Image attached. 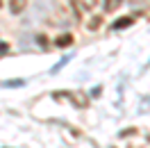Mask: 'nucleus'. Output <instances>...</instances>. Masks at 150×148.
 <instances>
[{
	"mask_svg": "<svg viewBox=\"0 0 150 148\" xmlns=\"http://www.w3.org/2000/svg\"><path fill=\"white\" fill-rule=\"evenodd\" d=\"M0 7H2V0H0Z\"/></svg>",
	"mask_w": 150,
	"mask_h": 148,
	"instance_id": "9b49d317",
	"label": "nucleus"
},
{
	"mask_svg": "<svg viewBox=\"0 0 150 148\" xmlns=\"http://www.w3.org/2000/svg\"><path fill=\"white\" fill-rule=\"evenodd\" d=\"M71 43H73V34H68V32L55 39V46H57V48H68Z\"/></svg>",
	"mask_w": 150,
	"mask_h": 148,
	"instance_id": "f03ea898",
	"label": "nucleus"
},
{
	"mask_svg": "<svg viewBox=\"0 0 150 148\" xmlns=\"http://www.w3.org/2000/svg\"><path fill=\"white\" fill-rule=\"evenodd\" d=\"M7 50H9V46H7V43H5V41H0V55H5V53H7Z\"/></svg>",
	"mask_w": 150,
	"mask_h": 148,
	"instance_id": "9d476101",
	"label": "nucleus"
},
{
	"mask_svg": "<svg viewBox=\"0 0 150 148\" xmlns=\"http://www.w3.org/2000/svg\"><path fill=\"white\" fill-rule=\"evenodd\" d=\"M68 62H71V55H66V57H62V62H57V64L52 66V68H50V73H57V71H59V68H64V66L68 64Z\"/></svg>",
	"mask_w": 150,
	"mask_h": 148,
	"instance_id": "0eeeda50",
	"label": "nucleus"
},
{
	"mask_svg": "<svg viewBox=\"0 0 150 148\" xmlns=\"http://www.w3.org/2000/svg\"><path fill=\"white\" fill-rule=\"evenodd\" d=\"M23 80H7V82H2V87H7V89H11V87H23Z\"/></svg>",
	"mask_w": 150,
	"mask_h": 148,
	"instance_id": "6e6552de",
	"label": "nucleus"
},
{
	"mask_svg": "<svg viewBox=\"0 0 150 148\" xmlns=\"http://www.w3.org/2000/svg\"><path fill=\"white\" fill-rule=\"evenodd\" d=\"M132 23H134L132 16H123V18H118L116 23H112V30H123V28H127V25H132Z\"/></svg>",
	"mask_w": 150,
	"mask_h": 148,
	"instance_id": "7ed1b4c3",
	"label": "nucleus"
},
{
	"mask_svg": "<svg viewBox=\"0 0 150 148\" xmlns=\"http://www.w3.org/2000/svg\"><path fill=\"white\" fill-rule=\"evenodd\" d=\"M100 21H103L100 16H93V18H91V23H89V30H98V28H100Z\"/></svg>",
	"mask_w": 150,
	"mask_h": 148,
	"instance_id": "1a4fd4ad",
	"label": "nucleus"
},
{
	"mask_svg": "<svg viewBox=\"0 0 150 148\" xmlns=\"http://www.w3.org/2000/svg\"><path fill=\"white\" fill-rule=\"evenodd\" d=\"M30 0H9V11L11 14H21V11L28 7Z\"/></svg>",
	"mask_w": 150,
	"mask_h": 148,
	"instance_id": "f257e3e1",
	"label": "nucleus"
},
{
	"mask_svg": "<svg viewBox=\"0 0 150 148\" xmlns=\"http://www.w3.org/2000/svg\"><path fill=\"white\" fill-rule=\"evenodd\" d=\"M77 5H80L84 11H91L96 5H98V0H77Z\"/></svg>",
	"mask_w": 150,
	"mask_h": 148,
	"instance_id": "423d86ee",
	"label": "nucleus"
},
{
	"mask_svg": "<svg viewBox=\"0 0 150 148\" xmlns=\"http://www.w3.org/2000/svg\"><path fill=\"white\" fill-rule=\"evenodd\" d=\"M71 100L75 102V105H77V107H86V96H82V91H75L73 96H71Z\"/></svg>",
	"mask_w": 150,
	"mask_h": 148,
	"instance_id": "20e7f679",
	"label": "nucleus"
},
{
	"mask_svg": "<svg viewBox=\"0 0 150 148\" xmlns=\"http://www.w3.org/2000/svg\"><path fill=\"white\" fill-rule=\"evenodd\" d=\"M121 2L123 0H103V7H105V11H116L121 7Z\"/></svg>",
	"mask_w": 150,
	"mask_h": 148,
	"instance_id": "39448f33",
	"label": "nucleus"
}]
</instances>
